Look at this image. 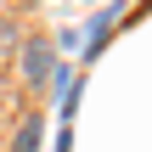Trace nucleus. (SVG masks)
Masks as SVG:
<instances>
[{
  "label": "nucleus",
  "mask_w": 152,
  "mask_h": 152,
  "mask_svg": "<svg viewBox=\"0 0 152 152\" xmlns=\"http://www.w3.org/2000/svg\"><path fill=\"white\" fill-rule=\"evenodd\" d=\"M56 62H62V56H56L51 39H23V51H17V79H23L28 90H45Z\"/></svg>",
  "instance_id": "1"
},
{
  "label": "nucleus",
  "mask_w": 152,
  "mask_h": 152,
  "mask_svg": "<svg viewBox=\"0 0 152 152\" xmlns=\"http://www.w3.org/2000/svg\"><path fill=\"white\" fill-rule=\"evenodd\" d=\"M113 23H118V0H113L107 11H96V17H90V28H85V51H90V56H96V51H102V39L113 34Z\"/></svg>",
  "instance_id": "2"
},
{
  "label": "nucleus",
  "mask_w": 152,
  "mask_h": 152,
  "mask_svg": "<svg viewBox=\"0 0 152 152\" xmlns=\"http://www.w3.org/2000/svg\"><path fill=\"white\" fill-rule=\"evenodd\" d=\"M68 147H73V130L62 124V135H56V152H68Z\"/></svg>",
  "instance_id": "5"
},
{
  "label": "nucleus",
  "mask_w": 152,
  "mask_h": 152,
  "mask_svg": "<svg viewBox=\"0 0 152 152\" xmlns=\"http://www.w3.org/2000/svg\"><path fill=\"white\" fill-rule=\"evenodd\" d=\"M0 130H6V118H0Z\"/></svg>",
  "instance_id": "6"
},
{
  "label": "nucleus",
  "mask_w": 152,
  "mask_h": 152,
  "mask_svg": "<svg viewBox=\"0 0 152 152\" xmlns=\"http://www.w3.org/2000/svg\"><path fill=\"white\" fill-rule=\"evenodd\" d=\"M11 45H17V28H11V23H0V56H6Z\"/></svg>",
  "instance_id": "4"
},
{
  "label": "nucleus",
  "mask_w": 152,
  "mask_h": 152,
  "mask_svg": "<svg viewBox=\"0 0 152 152\" xmlns=\"http://www.w3.org/2000/svg\"><path fill=\"white\" fill-rule=\"evenodd\" d=\"M39 135H45V124L39 118H23L17 135H11V152H39Z\"/></svg>",
  "instance_id": "3"
}]
</instances>
